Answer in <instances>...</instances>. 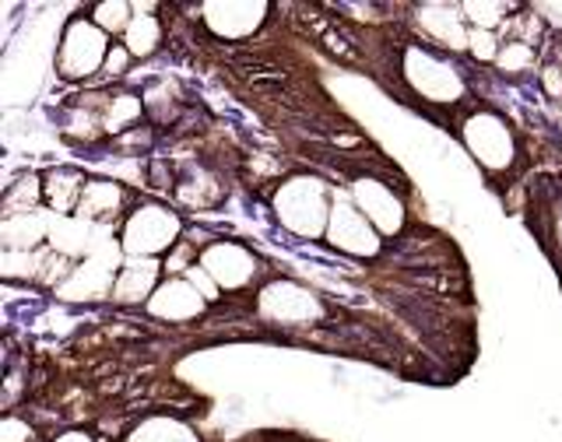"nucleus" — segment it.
Wrapping results in <instances>:
<instances>
[{"instance_id":"nucleus-3","label":"nucleus","mask_w":562,"mask_h":442,"mask_svg":"<svg viewBox=\"0 0 562 442\" xmlns=\"http://www.w3.org/2000/svg\"><path fill=\"white\" fill-rule=\"evenodd\" d=\"M471 43H474V53H482V57H492V39H488V32H474L471 35Z\"/></svg>"},{"instance_id":"nucleus-2","label":"nucleus","mask_w":562,"mask_h":442,"mask_svg":"<svg viewBox=\"0 0 562 442\" xmlns=\"http://www.w3.org/2000/svg\"><path fill=\"white\" fill-rule=\"evenodd\" d=\"M99 22L123 29V25H127V8H123V4H99Z\"/></svg>"},{"instance_id":"nucleus-1","label":"nucleus","mask_w":562,"mask_h":442,"mask_svg":"<svg viewBox=\"0 0 562 442\" xmlns=\"http://www.w3.org/2000/svg\"><path fill=\"white\" fill-rule=\"evenodd\" d=\"M127 49L131 53H151L155 43H158V35H155V22L151 18H137V22H131V35H127Z\"/></svg>"}]
</instances>
